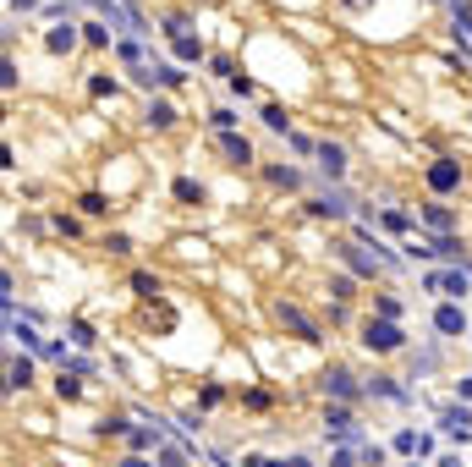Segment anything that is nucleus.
I'll return each mask as SVG.
<instances>
[{"instance_id":"7","label":"nucleus","mask_w":472,"mask_h":467,"mask_svg":"<svg viewBox=\"0 0 472 467\" xmlns=\"http://www.w3.org/2000/svg\"><path fill=\"white\" fill-rule=\"evenodd\" d=\"M313 160H319V170H324V176H341V170H346V149H341V143H319V154H313Z\"/></svg>"},{"instance_id":"3","label":"nucleus","mask_w":472,"mask_h":467,"mask_svg":"<svg viewBox=\"0 0 472 467\" xmlns=\"http://www.w3.org/2000/svg\"><path fill=\"white\" fill-rule=\"evenodd\" d=\"M429 187H434V192H456V187H461V160L439 154V160L429 165Z\"/></svg>"},{"instance_id":"28","label":"nucleus","mask_w":472,"mask_h":467,"mask_svg":"<svg viewBox=\"0 0 472 467\" xmlns=\"http://www.w3.org/2000/svg\"><path fill=\"white\" fill-rule=\"evenodd\" d=\"M55 390H61V402H72V396H77L82 385H77V380H72V374H66V368H61V380H55Z\"/></svg>"},{"instance_id":"16","label":"nucleus","mask_w":472,"mask_h":467,"mask_svg":"<svg viewBox=\"0 0 472 467\" xmlns=\"http://www.w3.org/2000/svg\"><path fill=\"white\" fill-rule=\"evenodd\" d=\"M22 385H33V363H28V358L11 363V390H22Z\"/></svg>"},{"instance_id":"32","label":"nucleus","mask_w":472,"mask_h":467,"mask_svg":"<svg viewBox=\"0 0 472 467\" xmlns=\"http://www.w3.org/2000/svg\"><path fill=\"white\" fill-rule=\"evenodd\" d=\"M226 88H231V94H253V77H242V72H236V77H226Z\"/></svg>"},{"instance_id":"38","label":"nucleus","mask_w":472,"mask_h":467,"mask_svg":"<svg viewBox=\"0 0 472 467\" xmlns=\"http://www.w3.org/2000/svg\"><path fill=\"white\" fill-rule=\"evenodd\" d=\"M121 467H148V462H143V456H126V462H121Z\"/></svg>"},{"instance_id":"5","label":"nucleus","mask_w":472,"mask_h":467,"mask_svg":"<svg viewBox=\"0 0 472 467\" xmlns=\"http://www.w3.org/2000/svg\"><path fill=\"white\" fill-rule=\"evenodd\" d=\"M280 324H291V330H297L302 341H319V324H313L302 308H291V302H280Z\"/></svg>"},{"instance_id":"33","label":"nucleus","mask_w":472,"mask_h":467,"mask_svg":"<svg viewBox=\"0 0 472 467\" xmlns=\"http://www.w3.org/2000/svg\"><path fill=\"white\" fill-rule=\"evenodd\" d=\"M373 314H379V319H395L401 308H395V297H379V302H373Z\"/></svg>"},{"instance_id":"35","label":"nucleus","mask_w":472,"mask_h":467,"mask_svg":"<svg viewBox=\"0 0 472 467\" xmlns=\"http://www.w3.org/2000/svg\"><path fill=\"white\" fill-rule=\"evenodd\" d=\"M160 467H187V456L182 451H160Z\"/></svg>"},{"instance_id":"37","label":"nucleus","mask_w":472,"mask_h":467,"mask_svg":"<svg viewBox=\"0 0 472 467\" xmlns=\"http://www.w3.org/2000/svg\"><path fill=\"white\" fill-rule=\"evenodd\" d=\"M286 467H313V462H308V456H291V462H286Z\"/></svg>"},{"instance_id":"1","label":"nucleus","mask_w":472,"mask_h":467,"mask_svg":"<svg viewBox=\"0 0 472 467\" xmlns=\"http://www.w3.org/2000/svg\"><path fill=\"white\" fill-rule=\"evenodd\" d=\"M401 324H395V319H368V324H363V346H368V352H395V346H401Z\"/></svg>"},{"instance_id":"22","label":"nucleus","mask_w":472,"mask_h":467,"mask_svg":"<svg viewBox=\"0 0 472 467\" xmlns=\"http://www.w3.org/2000/svg\"><path fill=\"white\" fill-rule=\"evenodd\" d=\"M176 198H182V204H198V198H204V187H198V182H187V176H182V182H176Z\"/></svg>"},{"instance_id":"23","label":"nucleus","mask_w":472,"mask_h":467,"mask_svg":"<svg viewBox=\"0 0 472 467\" xmlns=\"http://www.w3.org/2000/svg\"><path fill=\"white\" fill-rule=\"evenodd\" d=\"M209 127H214V132H231V127H236V110H214V116H209Z\"/></svg>"},{"instance_id":"12","label":"nucleus","mask_w":472,"mask_h":467,"mask_svg":"<svg viewBox=\"0 0 472 467\" xmlns=\"http://www.w3.org/2000/svg\"><path fill=\"white\" fill-rule=\"evenodd\" d=\"M313 214H351V204L341 198V192H324V198L313 204Z\"/></svg>"},{"instance_id":"31","label":"nucleus","mask_w":472,"mask_h":467,"mask_svg":"<svg viewBox=\"0 0 472 467\" xmlns=\"http://www.w3.org/2000/svg\"><path fill=\"white\" fill-rule=\"evenodd\" d=\"M132 286H138V292H143V297H154V292H160V280H154V275H143V270H138V275H132Z\"/></svg>"},{"instance_id":"24","label":"nucleus","mask_w":472,"mask_h":467,"mask_svg":"<svg viewBox=\"0 0 472 467\" xmlns=\"http://www.w3.org/2000/svg\"><path fill=\"white\" fill-rule=\"evenodd\" d=\"M77 204H82V214H104V209H110V204H104V198H99V192H82V198H77Z\"/></svg>"},{"instance_id":"21","label":"nucleus","mask_w":472,"mask_h":467,"mask_svg":"<svg viewBox=\"0 0 472 467\" xmlns=\"http://www.w3.org/2000/svg\"><path fill=\"white\" fill-rule=\"evenodd\" d=\"M116 55H121L126 66H138V55H143V50H138V39H116Z\"/></svg>"},{"instance_id":"2","label":"nucleus","mask_w":472,"mask_h":467,"mask_svg":"<svg viewBox=\"0 0 472 467\" xmlns=\"http://www.w3.org/2000/svg\"><path fill=\"white\" fill-rule=\"evenodd\" d=\"M165 39H170V50H176V61H204V44H198V33H187L182 17L165 22Z\"/></svg>"},{"instance_id":"10","label":"nucleus","mask_w":472,"mask_h":467,"mask_svg":"<svg viewBox=\"0 0 472 467\" xmlns=\"http://www.w3.org/2000/svg\"><path fill=\"white\" fill-rule=\"evenodd\" d=\"M324 429H335V434H357V429H351V412H346V402H341V407H329V412H324Z\"/></svg>"},{"instance_id":"15","label":"nucleus","mask_w":472,"mask_h":467,"mask_svg":"<svg viewBox=\"0 0 472 467\" xmlns=\"http://www.w3.org/2000/svg\"><path fill=\"white\" fill-rule=\"evenodd\" d=\"M170 121H176V110L165 105V99H154V105H148V127H170Z\"/></svg>"},{"instance_id":"6","label":"nucleus","mask_w":472,"mask_h":467,"mask_svg":"<svg viewBox=\"0 0 472 467\" xmlns=\"http://www.w3.org/2000/svg\"><path fill=\"white\" fill-rule=\"evenodd\" d=\"M434 330H439V336H461V330H467V314H461L456 302H445V308L434 314Z\"/></svg>"},{"instance_id":"30","label":"nucleus","mask_w":472,"mask_h":467,"mask_svg":"<svg viewBox=\"0 0 472 467\" xmlns=\"http://www.w3.org/2000/svg\"><path fill=\"white\" fill-rule=\"evenodd\" d=\"M11 336H17L22 346H39V330H33V324H11Z\"/></svg>"},{"instance_id":"11","label":"nucleus","mask_w":472,"mask_h":467,"mask_svg":"<svg viewBox=\"0 0 472 467\" xmlns=\"http://www.w3.org/2000/svg\"><path fill=\"white\" fill-rule=\"evenodd\" d=\"M439 286H445V292H451V297H467V292H472L467 270H451V275H439Z\"/></svg>"},{"instance_id":"27","label":"nucleus","mask_w":472,"mask_h":467,"mask_svg":"<svg viewBox=\"0 0 472 467\" xmlns=\"http://www.w3.org/2000/svg\"><path fill=\"white\" fill-rule=\"evenodd\" d=\"M385 226H390V231H407L412 214H407V209H385Z\"/></svg>"},{"instance_id":"17","label":"nucleus","mask_w":472,"mask_h":467,"mask_svg":"<svg viewBox=\"0 0 472 467\" xmlns=\"http://www.w3.org/2000/svg\"><path fill=\"white\" fill-rule=\"evenodd\" d=\"M264 127H269V132H286V138H291V127H286V110H280V105H264Z\"/></svg>"},{"instance_id":"13","label":"nucleus","mask_w":472,"mask_h":467,"mask_svg":"<svg viewBox=\"0 0 472 467\" xmlns=\"http://www.w3.org/2000/svg\"><path fill=\"white\" fill-rule=\"evenodd\" d=\"M126 446H132V451H148V446H160V429H126Z\"/></svg>"},{"instance_id":"9","label":"nucleus","mask_w":472,"mask_h":467,"mask_svg":"<svg viewBox=\"0 0 472 467\" xmlns=\"http://www.w3.org/2000/svg\"><path fill=\"white\" fill-rule=\"evenodd\" d=\"M220 154H226V160H236V165H247V160H253V143H247V138H236V132H220Z\"/></svg>"},{"instance_id":"14","label":"nucleus","mask_w":472,"mask_h":467,"mask_svg":"<svg viewBox=\"0 0 472 467\" xmlns=\"http://www.w3.org/2000/svg\"><path fill=\"white\" fill-rule=\"evenodd\" d=\"M50 50H55V55H61V50H72V44H77V28H50Z\"/></svg>"},{"instance_id":"26","label":"nucleus","mask_w":472,"mask_h":467,"mask_svg":"<svg viewBox=\"0 0 472 467\" xmlns=\"http://www.w3.org/2000/svg\"><path fill=\"white\" fill-rule=\"evenodd\" d=\"M423 446V440H417V434H412V429H401V434H395V451H401V456H412V451Z\"/></svg>"},{"instance_id":"4","label":"nucleus","mask_w":472,"mask_h":467,"mask_svg":"<svg viewBox=\"0 0 472 467\" xmlns=\"http://www.w3.org/2000/svg\"><path fill=\"white\" fill-rule=\"evenodd\" d=\"M439 429L456 434V440H467V434H472V412H467V407H445V412H439Z\"/></svg>"},{"instance_id":"19","label":"nucleus","mask_w":472,"mask_h":467,"mask_svg":"<svg viewBox=\"0 0 472 467\" xmlns=\"http://www.w3.org/2000/svg\"><path fill=\"white\" fill-rule=\"evenodd\" d=\"M341 258H346V264L357 270V275H373V258H363L357 248H341Z\"/></svg>"},{"instance_id":"8","label":"nucleus","mask_w":472,"mask_h":467,"mask_svg":"<svg viewBox=\"0 0 472 467\" xmlns=\"http://www.w3.org/2000/svg\"><path fill=\"white\" fill-rule=\"evenodd\" d=\"M324 390H329V396H341V402H357V385H351L346 368H329V374H324Z\"/></svg>"},{"instance_id":"34","label":"nucleus","mask_w":472,"mask_h":467,"mask_svg":"<svg viewBox=\"0 0 472 467\" xmlns=\"http://www.w3.org/2000/svg\"><path fill=\"white\" fill-rule=\"evenodd\" d=\"M363 462H368V467H385V446H363Z\"/></svg>"},{"instance_id":"36","label":"nucleus","mask_w":472,"mask_h":467,"mask_svg":"<svg viewBox=\"0 0 472 467\" xmlns=\"http://www.w3.org/2000/svg\"><path fill=\"white\" fill-rule=\"evenodd\" d=\"M329 467H351V451H335V456H329Z\"/></svg>"},{"instance_id":"18","label":"nucleus","mask_w":472,"mask_h":467,"mask_svg":"<svg viewBox=\"0 0 472 467\" xmlns=\"http://www.w3.org/2000/svg\"><path fill=\"white\" fill-rule=\"evenodd\" d=\"M423 220H429V226H439V231H451V209H445V204H429V209H423Z\"/></svg>"},{"instance_id":"20","label":"nucleus","mask_w":472,"mask_h":467,"mask_svg":"<svg viewBox=\"0 0 472 467\" xmlns=\"http://www.w3.org/2000/svg\"><path fill=\"white\" fill-rule=\"evenodd\" d=\"M82 39L88 44H110V28H104V22H82Z\"/></svg>"},{"instance_id":"29","label":"nucleus","mask_w":472,"mask_h":467,"mask_svg":"<svg viewBox=\"0 0 472 467\" xmlns=\"http://www.w3.org/2000/svg\"><path fill=\"white\" fill-rule=\"evenodd\" d=\"M269 176H275L280 187H297V182H302V176H297V170H291V165H275V170H269Z\"/></svg>"},{"instance_id":"25","label":"nucleus","mask_w":472,"mask_h":467,"mask_svg":"<svg viewBox=\"0 0 472 467\" xmlns=\"http://www.w3.org/2000/svg\"><path fill=\"white\" fill-rule=\"evenodd\" d=\"M434 253H439V258H461V242H456V236H439V242H434Z\"/></svg>"}]
</instances>
